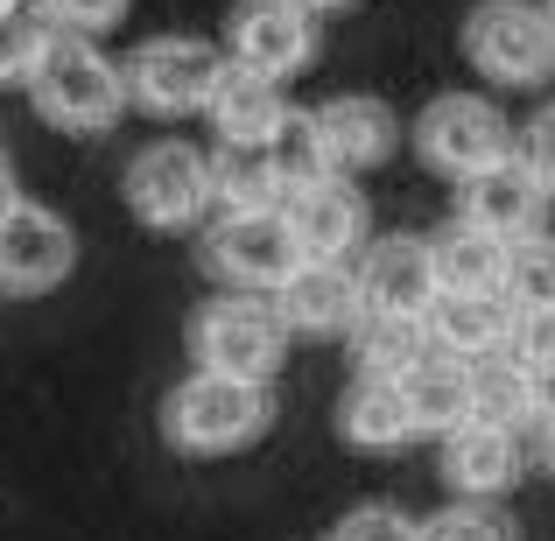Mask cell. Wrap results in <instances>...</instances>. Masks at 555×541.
<instances>
[{"label":"cell","instance_id":"obj_5","mask_svg":"<svg viewBox=\"0 0 555 541\" xmlns=\"http://www.w3.org/2000/svg\"><path fill=\"white\" fill-rule=\"evenodd\" d=\"M197 373H225V379H254V387H274L288 359V324L274 317L268 296H225L218 288L211 302L190 310V331H183Z\"/></svg>","mask_w":555,"mask_h":541},{"label":"cell","instance_id":"obj_35","mask_svg":"<svg viewBox=\"0 0 555 541\" xmlns=\"http://www.w3.org/2000/svg\"><path fill=\"white\" fill-rule=\"evenodd\" d=\"M542 458H548V478H555V429H548V443H542Z\"/></svg>","mask_w":555,"mask_h":541},{"label":"cell","instance_id":"obj_11","mask_svg":"<svg viewBox=\"0 0 555 541\" xmlns=\"http://www.w3.org/2000/svg\"><path fill=\"white\" fill-rule=\"evenodd\" d=\"M352 274H359V302H366V317H429V302L443 296L429 232H379L366 254H359Z\"/></svg>","mask_w":555,"mask_h":541},{"label":"cell","instance_id":"obj_27","mask_svg":"<svg viewBox=\"0 0 555 541\" xmlns=\"http://www.w3.org/2000/svg\"><path fill=\"white\" fill-rule=\"evenodd\" d=\"M268 163H274V177H282V190H288V197L331 177V163H324V141H317V120H310V113H288V127L274 134Z\"/></svg>","mask_w":555,"mask_h":541},{"label":"cell","instance_id":"obj_20","mask_svg":"<svg viewBox=\"0 0 555 541\" xmlns=\"http://www.w3.org/2000/svg\"><path fill=\"white\" fill-rule=\"evenodd\" d=\"M401 394H408V408H415V429L436 436V443L457 436L464 422H478V365H464L450 352H429L401 379Z\"/></svg>","mask_w":555,"mask_h":541},{"label":"cell","instance_id":"obj_6","mask_svg":"<svg viewBox=\"0 0 555 541\" xmlns=\"http://www.w3.org/2000/svg\"><path fill=\"white\" fill-rule=\"evenodd\" d=\"M120 70H127V106L134 113H149V120H190V113H211L232 56L204 36H149L127 50Z\"/></svg>","mask_w":555,"mask_h":541},{"label":"cell","instance_id":"obj_29","mask_svg":"<svg viewBox=\"0 0 555 541\" xmlns=\"http://www.w3.org/2000/svg\"><path fill=\"white\" fill-rule=\"evenodd\" d=\"M331 541H422V520H408L401 506H387V500H366L331 528Z\"/></svg>","mask_w":555,"mask_h":541},{"label":"cell","instance_id":"obj_10","mask_svg":"<svg viewBox=\"0 0 555 541\" xmlns=\"http://www.w3.org/2000/svg\"><path fill=\"white\" fill-rule=\"evenodd\" d=\"M282 218L296 226V246L310 268H359V254L373 246V211L366 190H352V177H324L296 190Z\"/></svg>","mask_w":555,"mask_h":541},{"label":"cell","instance_id":"obj_19","mask_svg":"<svg viewBox=\"0 0 555 541\" xmlns=\"http://www.w3.org/2000/svg\"><path fill=\"white\" fill-rule=\"evenodd\" d=\"M429 254H436L443 296H506V268H514V246L506 240L464 226V218H443L429 232Z\"/></svg>","mask_w":555,"mask_h":541},{"label":"cell","instance_id":"obj_25","mask_svg":"<svg viewBox=\"0 0 555 541\" xmlns=\"http://www.w3.org/2000/svg\"><path fill=\"white\" fill-rule=\"evenodd\" d=\"M534 415V373L514 352L478 365V422H500V429H520Z\"/></svg>","mask_w":555,"mask_h":541},{"label":"cell","instance_id":"obj_4","mask_svg":"<svg viewBox=\"0 0 555 541\" xmlns=\"http://www.w3.org/2000/svg\"><path fill=\"white\" fill-rule=\"evenodd\" d=\"M28 106H36V120L56 127V134H106L127 113V70L113 64L99 42L56 36V50L42 56L36 85H28Z\"/></svg>","mask_w":555,"mask_h":541},{"label":"cell","instance_id":"obj_22","mask_svg":"<svg viewBox=\"0 0 555 541\" xmlns=\"http://www.w3.org/2000/svg\"><path fill=\"white\" fill-rule=\"evenodd\" d=\"M218 177V218H260V211H288V190L274 177L268 149H218L211 155Z\"/></svg>","mask_w":555,"mask_h":541},{"label":"cell","instance_id":"obj_2","mask_svg":"<svg viewBox=\"0 0 555 541\" xmlns=\"http://www.w3.org/2000/svg\"><path fill=\"white\" fill-rule=\"evenodd\" d=\"M457 50L492 92H542L555 78V22L542 0H472Z\"/></svg>","mask_w":555,"mask_h":541},{"label":"cell","instance_id":"obj_13","mask_svg":"<svg viewBox=\"0 0 555 541\" xmlns=\"http://www.w3.org/2000/svg\"><path fill=\"white\" fill-rule=\"evenodd\" d=\"M310 120H317V141H324L331 177H366L401 149V113L373 92H331L324 106H310Z\"/></svg>","mask_w":555,"mask_h":541},{"label":"cell","instance_id":"obj_32","mask_svg":"<svg viewBox=\"0 0 555 541\" xmlns=\"http://www.w3.org/2000/svg\"><path fill=\"white\" fill-rule=\"evenodd\" d=\"M528 373H534V422H548V429H555V359L548 365H528Z\"/></svg>","mask_w":555,"mask_h":541},{"label":"cell","instance_id":"obj_37","mask_svg":"<svg viewBox=\"0 0 555 541\" xmlns=\"http://www.w3.org/2000/svg\"><path fill=\"white\" fill-rule=\"evenodd\" d=\"M8 8H14V0H0V14H8Z\"/></svg>","mask_w":555,"mask_h":541},{"label":"cell","instance_id":"obj_3","mask_svg":"<svg viewBox=\"0 0 555 541\" xmlns=\"http://www.w3.org/2000/svg\"><path fill=\"white\" fill-rule=\"evenodd\" d=\"M408 141H415L422 169L443 183H472L500 163H520V134L486 92H436L429 106L408 120Z\"/></svg>","mask_w":555,"mask_h":541},{"label":"cell","instance_id":"obj_34","mask_svg":"<svg viewBox=\"0 0 555 541\" xmlns=\"http://www.w3.org/2000/svg\"><path fill=\"white\" fill-rule=\"evenodd\" d=\"M296 8H310V14H345V8H359V0H296Z\"/></svg>","mask_w":555,"mask_h":541},{"label":"cell","instance_id":"obj_38","mask_svg":"<svg viewBox=\"0 0 555 541\" xmlns=\"http://www.w3.org/2000/svg\"><path fill=\"white\" fill-rule=\"evenodd\" d=\"M324 541H331V534H324Z\"/></svg>","mask_w":555,"mask_h":541},{"label":"cell","instance_id":"obj_12","mask_svg":"<svg viewBox=\"0 0 555 541\" xmlns=\"http://www.w3.org/2000/svg\"><path fill=\"white\" fill-rule=\"evenodd\" d=\"M78 268V232L50 204H22L0 226V296H50Z\"/></svg>","mask_w":555,"mask_h":541},{"label":"cell","instance_id":"obj_9","mask_svg":"<svg viewBox=\"0 0 555 541\" xmlns=\"http://www.w3.org/2000/svg\"><path fill=\"white\" fill-rule=\"evenodd\" d=\"M225 56L232 70H254V78H296L317 64V14L296 0H240L225 14Z\"/></svg>","mask_w":555,"mask_h":541},{"label":"cell","instance_id":"obj_21","mask_svg":"<svg viewBox=\"0 0 555 541\" xmlns=\"http://www.w3.org/2000/svg\"><path fill=\"white\" fill-rule=\"evenodd\" d=\"M338 436L352 450H401V443H415V408H408V394H401V379H373V373H359L352 387L338 394Z\"/></svg>","mask_w":555,"mask_h":541},{"label":"cell","instance_id":"obj_30","mask_svg":"<svg viewBox=\"0 0 555 541\" xmlns=\"http://www.w3.org/2000/svg\"><path fill=\"white\" fill-rule=\"evenodd\" d=\"M42 8L56 14V28L64 36H106V28H120V14H127V0H42Z\"/></svg>","mask_w":555,"mask_h":541},{"label":"cell","instance_id":"obj_14","mask_svg":"<svg viewBox=\"0 0 555 541\" xmlns=\"http://www.w3.org/2000/svg\"><path fill=\"white\" fill-rule=\"evenodd\" d=\"M542 204H548V190H542V177H534L528 163H500V169H486V177L450 190V218H464V226L492 232V240H506V246L534 240Z\"/></svg>","mask_w":555,"mask_h":541},{"label":"cell","instance_id":"obj_8","mask_svg":"<svg viewBox=\"0 0 555 541\" xmlns=\"http://www.w3.org/2000/svg\"><path fill=\"white\" fill-rule=\"evenodd\" d=\"M197 260L225 296H282L310 260L296 246V226L282 211H260V218H211L197 240Z\"/></svg>","mask_w":555,"mask_h":541},{"label":"cell","instance_id":"obj_23","mask_svg":"<svg viewBox=\"0 0 555 541\" xmlns=\"http://www.w3.org/2000/svg\"><path fill=\"white\" fill-rule=\"evenodd\" d=\"M429 352L436 345H429L422 317H359V331H352V359L373 379H408Z\"/></svg>","mask_w":555,"mask_h":541},{"label":"cell","instance_id":"obj_17","mask_svg":"<svg viewBox=\"0 0 555 541\" xmlns=\"http://www.w3.org/2000/svg\"><path fill=\"white\" fill-rule=\"evenodd\" d=\"M274 317L288 324V338H352L366 302H359V274L352 268H302L282 296H268Z\"/></svg>","mask_w":555,"mask_h":541},{"label":"cell","instance_id":"obj_28","mask_svg":"<svg viewBox=\"0 0 555 541\" xmlns=\"http://www.w3.org/2000/svg\"><path fill=\"white\" fill-rule=\"evenodd\" d=\"M422 541H514L500 506H472V500H450L422 520Z\"/></svg>","mask_w":555,"mask_h":541},{"label":"cell","instance_id":"obj_31","mask_svg":"<svg viewBox=\"0 0 555 541\" xmlns=\"http://www.w3.org/2000/svg\"><path fill=\"white\" fill-rule=\"evenodd\" d=\"M520 163L542 177V190H555V99L534 113L528 127H520Z\"/></svg>","mask_w":555,"mask_h":541},{"label":"cell","instance_id":"obj_24","mask_svg":"<svg viewBox=\"0 0 555 541\" xmlns=\"http://www.w3.org/2000/svg\"><path fill=\"white\" fill-rule=\"evenodd\" d=\"M56 14L42 8V0H14L8 14H0V85H36V70H42V56L56 50Z\"/></svg>","mask_w":555,"mask_h":541},{"label":"cell","instance_id":"obj_18","mask_svg":"<svg viewBox=\"0 0 555 541\" xmlns=\"http://www.w3.org/2000/svg\"><path fill=\"white\" fill-rule=\"evenodd\" d=\"M288 99H282V85L274 78H254V70H225V85H218V99H211V134H218V149H274V134L288 127Z\"/></svg>","mask_w":555,"mask_h":541},{"label":"cell","instance_id":"obj_1","mask_svg":"<svg viewBox=\"0 0 555 541\" xmlns=\"http://www.w3.org/2000/svg\"><path fill=\"white\" fill-rule=\"evenodd\" d=\"M268 422H274V387L197 373V365H190L163 401V443L183 450V458H232V450L260 443Z\"/></svg>","mask_w":555,"mask_h":541},{"label":"cell","instance_id":"obj_26","mask_svg":"<svg viewBox=\"0 0 555 541\" xmlns=\"http://www.w3.org/2000/svg\"><path fill=\"white\" fill-rule=\"evenodd\" d=\"M506 302L520 310V324H528V317H555V240H548V232H534V240L514 246Z\"/></svg>","mask_w":555,"mask_h":541},{"label":"cell","instance_id":"obj_15","mask_svg":"<svg viewBox=\"0 0 555 541\" xmlns=\"http://www.w3.org/2000/svg\"><path fill=\"white\" fill-rule=\"evenodd\" d=\"M436 472H443L450 500L492 506L500 492H514V478H520V429H500V422H464L457 436H443Z\"/></svg>","mask_w":555,"mask_h":541},{"label":"cell","instance_id":"obj_16","mask_svg":"<svg viewBox=\"0 0 555 541\" xmlns=\"http://www.w3.org/2000/svg\"><path fill=\"white\" fill-rule=\"evenodd\" d=\"M429 345L464 365H486V359H506L520 338V310L506 296H436L429 302Z\"/></svg>","mask_w":555,"mask_h":541},{"label":"cell","instance_id":"obj_7","mask_svg":"<svg viewBox=\"0 0 555 541\" xmlns=\"http://www.w3.org/2000/svg\"><path fill=\"white\" fill-rule=\"evenodd\" d=\"M120 197L134 211V226L149 232H197L204 218L218 211V177H211V155L190 149V141H149V149L127 163Z\"/></svg>","mask_w":555,"mask_h":541},{"label":"cell","instance_id":"obj_33","mask_svg":"<svg viewBox=\"0 0 555 541\" xmlns=\"http://www.w3.org/2000/svg\"><path fill=\"white\" fill-rule=\"evenodd\" d=\"M22 204H28V197H22V190H14V169L0 163V226H8V218L22 211Z\"/></svg>","mask_w":555,"mask_h":541},{"label":"cell","instance_id":"obj_36","mask_svg":"<svg viewBox=\"0 0 555 541\" xmlns=\"http://www.w3.org/2000/svg\"><path fill=\"white\" fill-rule=\"evenodd\" d=\"M542 8H548V22H555V0H542Z\"/></svg>","mask_w":555,"mask_h":541}]
</instances>
